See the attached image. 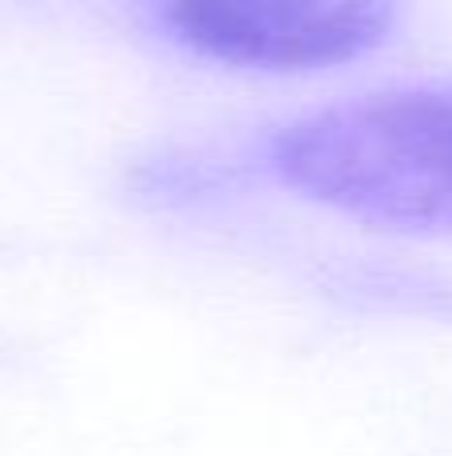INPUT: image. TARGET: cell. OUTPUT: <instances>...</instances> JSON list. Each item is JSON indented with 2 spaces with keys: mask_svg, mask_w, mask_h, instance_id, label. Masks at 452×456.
I'll use <instances>...</instances> for the list:
<instances>
[{
  "mask_svg": "<svg viewBox=\"0 0 452 456\" xmlns=\"http://www.w3.org/2000/svg\"><path fill=\"white\" fill-rule=\"evenodd\" d=\"M269 157L293 192L352 221L452 232V88L333 104L277 133Z\"/></svg>",
  "mask_w": 452,
  "mask_h": 456,
  "instance_id": "6da1fadb",
  "label": "cell"
},
{
  "mask_svg": "<svg viewBox=\"0 0 452 456\" xmlns=\"http://www.w3.org/2000/svg\"><path fill=\"white\" fill-rule=\"evenodd\" d=\"M160 20L216 64L309 72L373 53L397 20V0H160Z\"/></svg>",
  "mask_w": 452,
  "mask_h": 456,
  "instance_id": "7a4b0ae2",
  "label": "cell"
}]
</instances>
